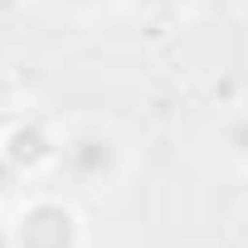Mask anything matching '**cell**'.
<instances>
[{
    "label": "cell",
    "instance_id": "cell-8",
    "mask_svg": "<svg viewBox=\"0 0 248 248\" xmlns=\"http://www.w3.org/2000/svg\"><path fill=\"white\" fill-rule=\"evenodd\" d=\"M137 5H146V10H175V5H185V0H137Z\"/></svg>",
    "mask_w": 248,
    "mask_h": 248
},
{
    "label": "cell",
    "instance_id": "cell-5",
    "mask_svg": "<svg viewBox=\"0 0 248 248\" xmlns=\"http://www.w3.org/2000/svg\"><path fill=\"white\" fill-rule=\"evenodd\" d=\"M20 185H25V175L15 170V161H10L5 151H0V204L15 200V195H20Z\"/></svg>",
    "mask_w": 248,
    "mask_h": 248
},
{
    "label": "cell",
    "instance_id": "cell-3",
    "mask_svg": "<svg viewBox=\"0 0 248 248\" xmlns=\"http://www.w3.org/2000/svg\"><path fill=\"white\" fill-rule=\"evenodd\" d=\"M0 151L15 161V170L30 180L49 166H59V132H49L34 117H10V127L0 132Z\"/></svg>",
    "mask_w": 248,
    "mask_h": 248
},
{
    "label": "cell",
    "instance_id": "cell-2",
    "mask_svg": "<svg viewBox=\"0 0 248 248\" xmlns=\"http://www.w3.org/2000/svg\"><path fill=\"white\" fill-rule=\"evenodd\" d=\"M10 238H15V248H83V219L73 204H63L54 195H34L15 209Z\"/></svg>",
    "mask_w": 248,
    "mask_h": 248
},
{
    "label": "cell",
    "instance_id": "cell-1",
    "mask_svg": "<svg viewBox=\"0 0 248 248\" xmlns=\"http://www.w3.org/2000/svg\"><path fill=\"white\" fill-rule=\"evenodd\" d=\"M122 166H127V151H122V137L107 127V122H73V127L59 132V170L83 185V190H107L117 185Z\"/></svg>",
    "mask_w": 248,
    "mask_h": 248
},
{
    "label": "cell",
    "instance_id": "cell-4",
    "mask_svg": "<svg viewBox=\"0 0 248 248\" xmlns=\"http://www.w3.org/2000/svg\"><path fill=\"white\" fill-rule=\"evenodd\" d=\"M219 146L233 166H248V107L229 112L224 117V127H219Z\"/></svg>",
    "mask_w": 248,
    "mask_h": 248
},
{
    "label": "cell",
    "instance_id": "cell-6",
    "mask_svg": "<svg viewBox=\"0 0 248 248\" xmlns=\"http://www.w3.org/2000/svg\"><path fill=\"white\" fill-rule=\"evenodd\" d=\"M102 5H112V0H63V10H73V15H93Z\"/></svg>",
    "mask_w": 248,
    "mask_h": 248
},
{
    "label": "cell",
    "instance_id": "cell-7",
    "mask_svg": "<svg viewBox=\"0 0 248 248\" xmlns=\"http://www.w3.org/2000/svg\"><path fill=\"white\" fill-rule=\"evenodd\" d=\"M10 127V88H5V78H0V132Z\"/></svg>",
    "mask_w": 248,
    "mask_h": 248
},
{
    "label": "cell",
    "instance_id": "cell-9",
    "mask_svg": "<svg viewBox=\"0 0 248 248\" xmlns=\"http://www.w3.org/2000/svg\"><path fill=\"white\" fill-rule=\"evenodd\" d=\"M0 248H15V238H10V224H0Z\"/></svg>",
    "mask_w": 248,
    "mask_h": 248
}]
</instances>
